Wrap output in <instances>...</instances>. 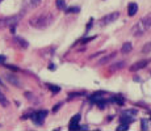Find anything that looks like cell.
Wrapping results in <instances>:
<instances>
[{"mask_svg":"<svg viewBox=\"0 0 151 131\" xmlns=\"http://www.w3.org/2000/svg\"><path fill=\"white\" fill-rule=\"evenodd\" d=\"M60 106H62V104H57V105H55V106H54L53 112H54V113H57V112H58V109H59Z\"/></svg>","mask_w":151,"mask_h":131,"instance_id":"24","label":"cell"},{"mask_svg":"<svg viewBox=\"0 0 151 131\" xmlns=\"http://www.w3.org/2000/svg\"><path fill=\"white\" fill-rule=\"evenodd\" d=\"M138 12V5L135 4V3H130L129 5H127V14L129 16H135Z\"/></svg>","mask_w":151,"mask_h":131,"instance_id":"6","label":"cell"},{"mask_svg":"<svg viewBox=\"0 0 151 131\" xmlns=\"http://www.w3.org/2000/svg\"><path fill=\"white\" fill-rule=\"evenodd\" d=\"M49 67H50V69H55V67H54L53 63H50V66H49Z\"/></svg>","mask_w":151,"mask_h":131,"instance_id":"26","label":"cell"},{"mask_svg":"<svg viewBox=\"0 0 151 131\" xmlns=\"http://www.w3.org/2000/svg\"><path fill=\"white\" fill-rule=\"evenodd\" d=\"M132 50H133V45L130 42H125L124 45H122V47H121V51H122V54H129Z\"/></svg>","mask_w":151,"mask_h":131,"instance_id":"9","label":"cell"},{"mask_svg":"<svg viewBox=\"0 0 151 131\" xmlns=\"http://www.w3.org/2000/svg\"><path fill=\"white\" fill-rule=\"evenodd\" d=\"M125 67V62H118V63H114V64H112L109 67V71H117V69H121Z\"/></svg>","mask_w":151,"mask_h":131,"instance_id":"12","label":"cell"},{"mask_svg":"<svg viewBox=\"0 0 151 131\" xmlns=\"http://www.w3.org/2000/svg\"><path fill=\"white\" fill-rule=\"evenodd\" d=\"M53 21H54V16L50 12H42L38 14H34L29 20V24L34 29H46L47 26L53 24Z\"/></svg>","mask_w":151,"mask_h":131,"instance_id":"1","label":"cell"},{"mask_svg":"<svg viewBox=\"0 0 151 131\" xmlns=\"http://www.w3.org/2000/svg\"><path fill=\"white\" fill-rule=\"evenodd\" d=\"M150 63V59H145V60H139V62H137L135 64H133L132 67H130V71H138V69L141 68H145L147 64Z\"/></svg>","mask_w":151,"mask_h":131,"instance_id":"5","label":"cell"},{"mask_svg":"<svg viewBox=\"0 0 151 131\" xmlns=\"http://www.w3.org/2000/svg\"><path fill=\"white\" fill-rule=\"evenodd\" d=\"M142 51H143L145 54H147V52H150V51H151V42H147L146 45H145V47L142 49Z\"/></svg>","mask_w":151,"mask_h":131,"instance_id":"21","label":"cell"},{"mask_svg":"<svg viewBox=\"0 0 151 131\" xmlns=\"http://www.w3.org/2000/svg\"><path fill=\"white\" fill-rule=\"evenodd\" d=\"M118 17H120V13H118V12H112V13L106 14V16H104L103 19L100 20L99 25H100V26H106V25H109L110 22H114Z\"/></svg>","mask_w":151,"mask_h":131,"instance_id":"4","label":"cell"},{"mask_svg":"<svg viewBox=\"0 0 151 131\" xmlns=\"http://www.w3.org/2000/svg\"><path fill=\"white\" fill-rule=\"evenodd\" d=\"M114 57H116V54H114V52H112V54L106 55V57H104L103 59H100V60H99V64H106V63H109L110 60H112Z\"/></svg>","mask_w":151,"mask_h":131,"instance_id":"8","label":"cell"},{"mask_svg":"<svg viewBox=\"0 0 151 131\" xmlns=\"http://www.w3.org/2000/svg\"><path fill=\"white\" fill-rule=\"evenodd\" d=\"M46 115H47V112H46V110H38V112L33 113V114L30 115V118L36 125L41 126V125L43 123V121H45Z\"/></svg>","mask_w":151,"mask_h":131,"instance_id":"3","label":"cell"},{"mask_svg":"<svg viewBox=\"0 0 151 131\" xmlns=\"http://www.w3.org/2000/svg\"><path fill=\"white\" fill-rule=\"evenodd\" d=\"M5 79H7V80L9 81L11 84H13V85L21 87V83H20V80H19V79H17L16 76H12V75H5Z\"/></svg>","mask_w":151,"mask_h":131,"instance_id":"7","label":"cell"},{"mask_svg":"<svg viewBox=\"0 0 151 131\" xmlns=\"http://www.w3.org/2000/svg\"><path fill=\"white\" fill-rule=\"evenodd\" d=\"M57 8L58 9H60V11H65L66 8V1L65 0H57Z\"/></svg>","mask_w":151,"mask_h":131,"instance_id":"15","label":"cell"},{"mask_svg":"<svg viewBox=\"0 0 151 131\" xmlns=\"http://www.w3.org/2000/svg\"><path fill=\"white\" fill-rule=\"evenodd\" d=\"M141 126H142V130H145V131L149 130V119H146V118L142 119V121H141Z\"/></svg>","mask_w":151,"mask_h":131,"instance_id":"19","label":"cell"},{"mask_svg":"<svg viewBox=\"0 0 151 131\" xmlns=\"http://www.w3.org/2000/svg\"><path fill=\"white\" fill-rule=\"evenodd\" d=\"M0 83H1V81H0Z\"/></svg>","mask_w":151,"mask_h":131,"instance_id":"28","label":"cell"},{"mask_svg":"<svg viewBox=\"0 0 151 131\" xmlns=\"http://www.w3.org/2000/svg\"><path fill=\"white\" fill-rule=\"evenodd\" d=\"M149 29H151V13H147L145 17H142L141 20L132 28V33L135 37H141L146 33Z\"/></svg>","mask_w":151,"mask_h":131,"instance_id":"2","label":"cell"},{"mask_svg":"<svg viewBox=\"0 0 151 131\" xmlns=\"http://www.w3.org/2000/svg\"><path fill=\"white\" fill-rule=\"evenodd\" d=\"M1 1H3V0H0V3H1Z\"/></svg>","mask_w":151,"mask_h":131,"instance_id":"27","label":"cell"},{"mask_svg":"<svg viewBox=\"0 0 151 131\" xmlns=\"http://www.w3.org/2000/svg\"><path fill=\"white\" fill-rule=\"evenodd\" d=\"M79 121H80V114H76V115H74V118L70 121V126H74V125H78L79 123Z\"/></svg>","mask_w":151,"mask_h":131,"instance_id":"18","label":"cell"},{"mask_svg":"<svg viewBox=\"0 0 151 131\" xmlns=\"http://www.w3.org/2000/svg\"><path fill=\"white\" fill-rule=\"evenodd\" d=\"M121 114H125V115H129V117H134L138 114V110L137 109H127V110H124Z\"/></svg>","mask_w":151,"mask_h":131,"instance_id":"13","label":"cell"},{"mask_svg":"<svg viewBox=\"0 0 151 131\" xmlns=\"http://www.w3.org/2000/svg\"><path fill=\"white\" fill-rule=\"evenodd\" d=\"M114 101H116V102H117L118 105H122V104L125 102V100H124V98H121V97H114Z\"/></svg>","mask_w":151,"mask_h":131,"instance_id":"23","label":"cell"},{"mask_svg":"<svg viewBox=\"0 0 151 131\" xmlns=\"http://www.w3.org/2000/svg\"><path fill=\"white\" fill-rule=\"evenodd\" d=\"M5 59H7V58H5L4 55H0V64H3V63L5 62Z\"/></svg>","mask_w":151,"mask_h":131,"instance_id":"25","label":"cell"},{"mask_svg":"<svg viewBox=\"0 0 151 131\" xmlns=\"http://www.w3.org/2000/svg\"><path fill=\"white\" fill-rule=\"evenodd\" d=\"M42 0H25V4L28 5V8H36L41 4Z\"/></svg>","mask_w":151,"mask_h":131,"instance_id":"10","label":"cell"},{"mask_svg":"<svg viewBox=\"0 0 151 131\" xmlns=\"http://www.w3.org/2000/svg\"><path fill=\"white\" fill-rule=\"evenodd\" d=\"M134 121H135L134 117H129V115L121 114V123H127V125H130L132 122H134Z\"/></svg>","mask_w":151,"mask_h":131,"instance_id":"11","label":"cell"},{"mask_svg":"<svg viewBox=\"0 0 151 131\" xmlns=\"http://www.w3.org/2000/svg\"><path fill=\"white\" fill-rule=\"evenodd\" d=\"M14 41H16V42H19V45L21 46V47H24V49H27L28 46H29V43L27 42V41L22 39V38H20V37H14Z\"/></svg>","mask_w":151,"mask_h":131,"instance_id":"14","label":"cell"},{"mask_svg":"<svg viewBox=\"0 0 151 131\" xmlns=\"http://www.w3.org/2000/svg\"><path fill=\"white\" fill-rule=\"evenodd\" d=\"M0 104H1L3 106H8V105H9V101L7 100V97H5L1 92H0Z\"/></svg>","mask_w":151,"mask_h":131,"instance_id":"16","label":"cell"},{"mask_svg":"<svg viewBox=\"0 0 151 131\" xmlns=\"http://www.w3.org/2000/svg\"><path fill=\"white\" fill-rule=\"evenodd\" d=\"M121 130H129V125L127 123H121L120 126L117 127V131H121Z\"/></svg>","mask_w":151,"mask_h":131,"instance_id":"22","label":"cell"},{"mask_svg":"<svg viewBox=\"0 0 151 131\" xmlns=\"http://www.w3.org/2000/svg\"><path fill=\"white\" fill-rule=\"evenodd\" d=\"M66 13H78L80 12V8L79 7H70V8H66Z\"/></svg>","mask_w":151,"mask_h":131,"instance_id":"17","label":"cell"},{"mask_svg":"<svg viewBox=\"0 0 151 131\" xmlns=\"http://www.w3.org/2000/svg\"><path fill=\"white\" fill-rule=\"evenodd\" d=\"M47 88L50 89V91L53 92V93H58V92L60 91L59 87H55V85H53V84H47Z\"/></svg>","mask_w":151,"mask_h":131,"instance_id":"20","label":"cell"}]
</instances>
